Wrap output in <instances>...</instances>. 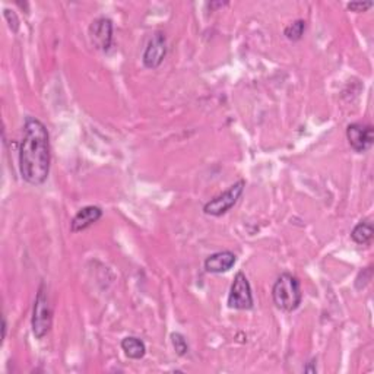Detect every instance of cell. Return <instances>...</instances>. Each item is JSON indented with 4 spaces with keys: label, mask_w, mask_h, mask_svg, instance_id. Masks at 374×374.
I'll list each match as a JSON object with an SVG mask.
<instances>
[{
    "label": "cell",
    "mask_w": 374,
    "mask_h": 374,
    "mask_svg": "<svg viewBox=\"0 0 374 374\" xmlns=\"http://www.w3.org/2000/svg\"><path fill=\"white\" fill-rule=\"evenodd\" d=\"M50 136L46 124L28 116L24 123V136L19 145V173L26 183L41 186L50 174Z\"/></svg>",
    "instance_id": "1"
},
{
    "label": "cell",
    "mask_w": 374,
    "mask_h": 374,
    "mask_svg": "<svg viewBox=\"0 0 374 374\" xmlns=\"http://www.w3.org/2000/svg\"><path fill=\"white\" fill-rule=\"evenodd\" d=\"M272 300L280 310L287 313L296 312L303 300L301 285L297 276L288 272L281 273L272 287Z\"/></svg>",
    "instance_id": "2"
},
{
    "label": "cell",
    "mask_w": 374,
    "mask_h": 374,
    "mask_svg": "<svg viewBox=\"0 0 374 374\" xmlns=\"http://www.w3.org/2000/svg\"><path fill=\"white\" fill-rule=\"evenodd\" d=\"M51 322H53V310L47 294V287L44 282H41L37 291L31 318V328L34 337L37 339H43L51 329Z\"/></svg>",
    "instance_id": "3"
},
{
    "label": "cell",
    "mask_w": 374,
    "mask_h": 374,
    "mask_svg": "<svg viewBox=\"0 0 374 374\" xmlns=\"http://www.w3.org/2000/svg\"><path fill=\"white\" fill-rule=\"evenodd\" d=\"M244 187H246L244 180H239L237 183L230 186L226 192L221 193V195L215 196L210 202H206L203 205V212L211 216H223L239 202L244 192Z\"/></svg>",
    "instance_id": "4"
},
{
    "label": "cell",
    "mask_w": 374,
    "mask_h": 374,
    "mask_svg": "<svg viewBox=\"0 0 374 374\" xmlns=\"http://www.w3.org/2000/svg\"><path fill=\"white\" fill-rule=\"evenodd\" d=\"M228 307L234 310H252L255 306L253 293L250 282L243 272H237L234 276V281L228 294Z\"/></svg>",
    "instance_id": "5"
},
{
    "label": "cell",
    "mask_w": 374,
    "mask_h": 374,
    "mask_svg": "<svg viewBox=\"0 0 374 374\" xmlns=\"http://www.w3.org/2000/svg\"><path fill=\"white\" fill-rule=\"evenodd\" d=\"M346 139L355 152L364 154L374 144V129L368 123H351L346 126Z\"/></svg>",
    "instance_id": "6"
},
{
    "label": "cell",
    "mask_w": 374,
    "mask_h": 374,
    "mask_svg": "<svg viewBox=\"0 0 374 374\" xmlns=\"http://www.w3.org/2000/svg\"><path fill=\"white\" fill-rule=\"evenodd\" d=\"M167 56V37L162 31H155L148 40L142 54V63L148 69H157Z\"/></svg>",
    "instance_id": "7"
},
{
    "label": "cell",
    "mask_w": 374,
    "mask_h": 374,
    "mask_svg": "<svg viewBox=\"0 0 374 374\" xmlns=\"http://www.w3.org/2000/svg\"><path fill=\"white\" fill-rule=\"evenodd\" d=\"M91 44L101 51H108L113 43V22L105 17L92 21L88 30Z\"/></svg>",
    "instance_id": "8"
},
{
    "label": "cell",
    "mask_w": 374,
    "mask_h": 374,
    "mask_svg": "<svg viewBox=\"0 0 374 374\" xmlns=\"http://www.w3.org/2000/svg\"><path fill=\"white\" fill-rule=\"evenodd\" d=\"M101 216H103V210L100 206H95V205L84 206L72 218L71 231L74 234L80 232V231H85L87 228H90L95 223H99V221L101 219Z\"/></svg>",
    "instance_id": "9"
},
{
    "label": "cell",
    "mask_w": 374,
    "mask_h": 374,
    "mask_svg": "<svg viewBox=\"0 0 374 374\" xmlns=\"http://www.w3.org/2000/svg\"><path fill=\"white\" fill-rule=\"evenodd\" d=\"M237 262V256H235L230 250H221L216 253H212L211 256H207L203 266L205 271L210 273H224L228 272Z\"/></svg>",
    "instance_id": "10"
},
{
    "label": "cell",
    "mask_w": 374,
    "mask_h": 374,
    "mask_svg": "<svg viewBox=\"0 0 374 374\" xmlns=\"http://www.w3.org/2000/svg\"><path fill=\"white\" fill-rule=\"evenodd\" d=\"M120 345L124 355L130 359H141L146 354L145 342L136 337H126L124 339H121Z\"/></svg>",
    "instance_id": "11"
},
{
    "label": "cell",
    "mask_w": 374,
    "mask_h": 374,
    "mask_svg": "<svg viewBox=\"0 0 374 374\" xmlns=\"http://www.w3.org/2000/svg\"><path fill=\"white\" fill-rule=\"evenodd\" d=\"M373 235H374V228L368 221H359V223L351 231L352 241L359 246L370 244L373 240Z\"/></svg>",
    "instance_id": "12"
},
{
    "label": "cell",
    "mask_w": 374,
    "mask_h": 374,
    "mask_svg": "<svg viewBox=\"0 0 374 374\" xmlns=\"http://www.w3.org/2000/svg\"><path fill=\"white\" fill-rule=\"evenodd\" d=\"M306 31V21L304 19H296L294 22H291L289 25L285 26L284 35L289 41H300Z\"/></svg>",
    "instance_id": "13"
},
{
    "label": "cell",
    "mask_w": 374,
    "mask_h": 374,
    "mask_svg": "<svg viewBox=\"0 0 374 374\" xmlns=\"http://www.w3.org/2000/svg\"><path fill=\"white\" fill-rule=\"evenodd\" d=\"M171 343L174 346V351L177 355L185 357L189 354V343H187L186 338L182 334H178V332H174V334H171Z\"/></svg>",
    "instance_id": "14"
},
{
    "label": "cell",
    "mask_w": 374,
    "mask_h": 374,
    "mask_svg": "<svg viewBox=\"0 0 374 374\" xmlns=\"http://www.w3.org/2000/svg\"><path fill=\"white\" fill-rule=\"evenodd\" d=\"M371 6H373V2H351V3L346 5V8H348L350 10H352V12H355V13L366 12Z\"/></svg>",
    "instance_id": "15"
},
{
    "label": "cell",
    "mask_w": 374,
    "mask_h": 374,
    "mask_svg": "<svg viewBox=\"0 0 374 374\" xmlns=\"http://www.w3.org/2000/svg\"><path fill=\"white\" fill-rule=\"evenodd\" d=\"M5 18L8 19L10 28H12L13 31H18V25H19V21H18V18H17L15 13H13V12H10V10H8V9H6V10H5Z\"/></svg>",
    "instance_id": "16"
},
{
    "label": "cell",
    "mask_w": 374,
    "mask_h": 374,
    "mask_svg": "<svg viewBox=\"0 0 374 374\" xmlns=\"http://www.w3.org/2000/svg\"><path fill=\"white\" fill-rule=\"evenodd\" d=\"M6 328H8V326H6V318L3 317V335H2L3 339H5V337H6Z\"/></svg>",
    "instance_id": "17"
}]
</instances>
